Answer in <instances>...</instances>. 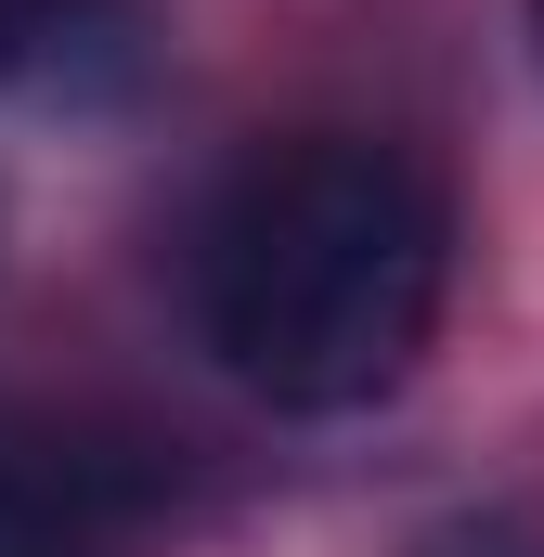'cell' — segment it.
Segmentation results:
<instances>
[{"label": "cell", "mask_w": 544, "mask_h": 557, "mask_svg": "<svg viewBox=\"0 0 544 557\" xmlns=\"http://www.w3.org/2000/svg\"><path fill=\"white\" fill-rule=\"evenodd\" d=\"M0 557H91L78 493L52 467H26V454H0Z\"/></svg>", "instance_id": "2"}, {"label": "cell", "mask_w": 544, "mask_h": 557, "mask_svg": "<svg viewBox=\"0 0 544 557\" xmlns=\"http://www.w3.org/2000/svg\"><path fill=\"white\" fill-rule=\"evenodd\" d=\"M454 221L428 169L390 143L311 131L234 169V195L195 234V324L234 389L272 416H363L390 403L441 324Z\"/></svg>", "instance_id": "1"}, {"label": "cell", "mask_w": 544, "mask_h": 557, "mask_svg": "<svg viewBox=\"0 0 544 557\" xmlns=\"http://www.w3.org/2000/svg\"><path fill=\"white\" fill-rule=\"evenodd\" d=\"M532 65H544V0H532Z\"/></svg>", "instance_id": "4"}, {"label": "cell", "mask_w": 544, "mask_h": 557, "mask_svg": "<svg viewBox=\"0 0 544 557\" xmlns=\"http://www.w3.org/2000/svg\"><path fill=\"white\" fill-rule=\"evenodd\" d=\"M39 39H52V0H0V78H26Z\"/></svg>", "instance_id": "3"}]
</instances>
